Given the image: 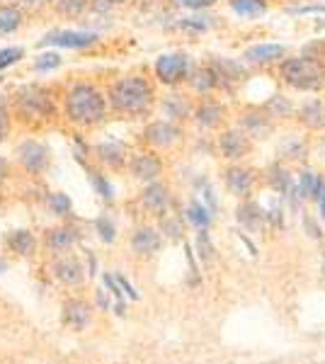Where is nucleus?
Segmentation results:
<instances>
[{
  "instance_id": "obj_24",
  "label": "nucleus",
  "mask_w": 325,
  "mask_h": 364,
  "mask_svg": "<svg viewBox=\"0 0 325 364\" xmlns=\"http://www.w3.org/2000/svg\"><path fill=\"white\" fill-rule=\"evenodd\" d=\"M238 221L240 224H245L247 228H252V231H257L265 221V211L260 209L255 202H245L238 207Z\"/></svg>"
},
{
  "instance_id": "obj_52",
  "label": "nucleus",
  "mask_w": 325,
  "mask_h": 364,
  "mask_svg": "<svg viewBox=\"0 0 325 364\" xmlns=\"http://www.w3.org/2000/svg\"><path fill=\"white\" fill-rule=\"evenodd\" d=\"M114 311H117V314H119V316H124V311H127V309H124L122 299H119V301H117V306H114Z\"/></svg>"
},
{
  "instance_id": "obj_10",
  "label": "nucleus",
  "mask_w": 325,
  "mask_h": 364,
  "mask_svg": "<svg viewBox=\"0 0 325 364\" xmlns=\"http://www.w3.org/2000/svg\"><path fill=\"white\" fill-rule=\"evenodd\" d=\"M218 146H221L223 158H228V161H238V158H243L247 151H250L247 134L240 132V129H233V132L223 134L221 141H218Z\"/></svg>"
},
{
  "instance_id": "obj_40",
  "label": "nucleus",
  "mask_w": 325,
  "mask_h": 364,
  "mask_svg": "<svg viewBox=\"0 0 325 364\" xmlns=\"http://www.w3.org/2000/svg\"><path fill=\"white\" fill-rule=\"evenodd\" d=\"M90 180H92V185H95L97 195H102L105 199H112V195H114V192H112V185L102 178V175L92 173V175H90Z\"/></svg>"
},
{
  "instance_id": "obj_54",
  "label": "nucleus",
  "mask_w": 325,
  "mask_h": 364,
  "mask_svg": "<svg viewBox=\"0 0 325 364\" xmlns=\"http://www.w3.org/2000/svg\"><path fill=\"white\" fill-rule=\"evenodd\" d=\"M323 274H325V262H323Z\"/></svg>"
},
{
  "instance_id": "obj_51",
  "label": "nucleus",
  "mask_w": 325,
  "mask_h": 364,
  "mask_svg": "<svg viewBox=\"0 0 325 364\" xmlns=\"http://www.w3.org/2000/svg\"><path fill=\"white\" fill-rule=\"evenodd\" d=\"M316 202H318V209H321V216H323V219H325V187H323L321 197H318Z\"/></svg>"
},
{
  "instance_id": "obj_49",
  "label": "nucleus",
  "mask_w": 325,
  "mask_h": 364,
  "mask_svg": "<svg viewBox=\"0 0 325 364\" xmlns=\"http://www.w3.org/2000/svg\"><path fill=\"white\" fill-rule=\"evenodd\" d=\"M97 306L100 309H110V299H107V294H105V289H97Z\"/></svg>"
},
{
  "instance_id": "obj_4",
  "label": "nucleus",
  "mask_w": 325,
  "mask_h": 364,
  "mask_svg": "<svg viewBox=\"0 0 325 364\" xmlns=\"http://www.w3.org/2000/svg\"><path fill=\"white\" fill-rule=\"evenodd\" d=\"M282 75L299 90H321L325 85V66L318 56H297L282 63Z\"/></svg>"
},
{
  "instance_id": "obj_29",
  "label": "nucleus",
  "mask_w": 325,
  "mask_h": 364,
  "mask_svg": "<svg viewBox=\"0 0 325 364\" xmlns=\"http://www.w3.org/2000/svg\"><path fill=\"white\" fill-rule=\"evenodd\" d=\"M187 219H190L199 231H202V228H209V224H211V214L202 202H192L190 207H187Z\"/></svg>"
},
{
  "instance_id": "obj_11",
  "label": "nucleus",
  "mask_w": 325,
  "mask_h": 364,
  "mask_svg": "<svg viewBox=\"0 0 325 364\" xmlns=\"http://www.w3.org/2000/svg\"><path fill=\"white\" fill-rule=\"evenodd\" d=\"M141 204H144L151 214L163 216L165 209H168V204H170L168 187H165L163 182H149V187H146L144 195H141Z\"/></svg>"
},
{
  "instance_id": "obj_7",
  "label": "nucleus",
  "mask_w": 325,
  "mask_h": 364,
  "mask_svg": "<svg viewBox=\"0 0 325 364\" xmlns=\"http://www.w3.org/2000/svg\"><path fill=\"white\" fill-rule=\"evenodd\" d=\"M177 139H180V127L168 119L151 122V124L144 129V141L149 146H153V149H170Z\"/></svg>"
},
{
  "instance_id": "obj_38",
  "label": "nucleus",
  "mask_w": 325,
  "mask_h": 364,
  "mask_svg": "<svg viewBox=\"0 0 325 364\" xmlns=\"http://www.w3.org/2000/svg\"><path fill=\"white\" fill-rule=\"evenodd\" d=\"M95 228H97L100 238H102L105 243H112V240H114V236H117V228H114V224H112V221L107 219V216L97 219V221H95Z\"/></svg>"
},
{
  "instance_id": "obj_35",
  "label": "nucleus",
  "mask_w": 325,
  "mask_h": 364,
  "mask_svg": "<svg viewBox=\"0 0 325 364\" xmlns=\"http://www.w3.org/2000/svg\"><path fill=\"white\" fill-rule=\"evenodd\" d=\"M245 129L252 134V136H265L270 132V122L267 117H260V114H250L245 119Z\"/></svg>"
},
{
  "instance_id": "obj_34",
  "label": "nucleus",
  "mask_w": 325,
  "mask_h": 364,
  "mask_svg": "<svg viewBox=\"0 0 325 364\" xmlns=\"http://www.w3.org/2000/svg\"><path fill=\"white\" fill-rule=\"evenodd\" d=\"M22 56H25V49H22V46H8V49H0V70L15 66Z\"/></svg>"
},
{
  "instance_id": "obj_16",
  "label": "nucleus",
  "mask_w": 325,
  "mask_h": 364,
  "mask_svg": "<svg viewBox=\"0 0 325 364\" xmlns=\"http://www.w3.org/2000/svg\"><path fill=\"white\" fill-rule=\"evenodd\" d=\"M54 274L58 282H63V284L68 287H75L80 284L82 277H85V269L78 260H73V257H63V260H58L54 265Z\"/></svg>"
},
{
  "instance_id": "obj_28",
  "label": "nucleus",
  "mask_w": 325,
  "mask_h": 364,
  "mask_svg": "<svg viewBox=\"0 0 325 364\" xmlns=\"http://www.w3.org/2000/svg\"><path fill=\"white\" fill-rule=\"evenodd\" d=\"M49 3L63 17H78L87 8V0H49Z\"/></svg>"
},
{
  "instance_id": "obj_45",
  "label": "nucleus",
  "mask_w": 325,
  "mask_h": 364,
  "mask_svg": "<svg viewBox=\"0 0 325 364\" xmlns=\"http://www.w3.org/2000/svg\"><path fill=\"white\" fill-rule=\"evenodd\" d=\"M105 284L110 287V291L112 294H114L117 299H122V289H119V282H117L114 277H112V274H105Z\"/></svg>"
},
{
  "instance_id": "obj_30",
  "label": "nucleus",
  "mask_w": 325,
  "mask_h": 364,
  "mask_svg": "<svg viewBox=\"0 0 325 364\" xmlns=\"http://www.w3.org/2000/svg\"><path fill=\"white\" fill-rule=\"evenodd\" d=\"M13 112H10V102L5 95H0V144H5L13 132Z\"/></svg>"
},
{
  "instance_id": "obj_31",
  "label": "nucleus",
  "mask_w": 325,
  "mask_h": 364,
  "mask_svg": "<svg viewBox=\"0 0 325 364\" xmlns=\"http://www.w3.org/2000/svg\"><path fill=\"white\" fill-rule=\"evenodd\" d=\"M270 185H272V190H275V192L284 195V192H289V187H292V175H289L284 168L275 166L270 170Z\"/></svg>"
},
{
  "instance_id": "obj_18",
  "label": "nucleus",
  "mask_w": 325,
  "mask_h": 364,
  "mask_svg": "<svg viewBox=\"0 0 325 364\" xmlns=\"http://www.w3.org/2000/svg\"><path fill=\"white\" fill-rule=\"evenodd\" d=\"M63 323L70 328H75V331L85 328L87 323H90V309H87V304L85 301H68L66 306H63Z\"/></svg>"
},
{
  "instance_id": "obj_42",
  "label": "nucleus",
  "mask_w": 325,
  "mask_h": 364,
  "mask_svg": "<svg viewBox=\"0 0 325 364\" xmlns=\"http://www.w3.org/2000/svg\"><path fill=\"white\" fill-rule=\"evenodd\" d=\"M301 154H304V144H299L297 139H292L284 146V156H289V158H299Z\"/></svg>"
},
{
  "instance_id": "obj_17",
  "label": "nucleus",
  "mask_w": 325,
  "mask_h": 364,
  "mask_svg": "<svg viewBox=\"0 0 325 364\" xmlns=\"http://www.w3.org/2000/svg\"><path fill=\"white\" fill-rule=\"evenodd\" d=\"M25 25V10L20 5L3 3L0 5V34H13Z\"/></svg>"
},
{
  "instance_id": "obj_21",
  "label": "nucleus",
  "mask_w": 325,
  "mask_h": 364,
  "mask_svg": "<svg viewBox=\"0 0 325 364\" xmlns=\"http://www.w3.org/2000/svg\"><path fill=\"white\" fill-rule=\"evenodd\" d=\"M190 85H192L197 92H209V90H214V87H218L221 83H218L216 70L211 68V66H206V68L194 70L192 78H190Z\"/></svg>"
},
{
  "instance_id": "obj_6",
  "label": "nucleus",
  "mask_w": 325,
  "mask_h": 364,
  "mask_svg": "<svg viewBox=\"0 0 325 364\" xmlns=\"http://www.w3.org/2000/svg\"><path fill=\"white\" fill-rule=\"evenodd\" d=\"M156 78L163 85H180L190 75V56L187 54H163L156 61Z\"/></svg>"
},
{
  "instance_id": "obj_9",
  "label": "nucleus",
  "mask_w": 325,
  "mask_h": 364,
  "mask_svg": "<svg viewBox=\"0 0 325 364\" xmlns=\"http://www.w3.org/2000/svg\"><path fill=\"white\" fill-rule=\"evenodd\" d=\"M97 34L92 32H56L51 37L41 39V46H61V49H85V46L95 44Z\"/></svg>"
},
{
  "instance_id": "obj_8",
  "label": "nucleus",
  "mask_w": 325,
  "mask_h": 364,
  "mask_svg": "<svg viewBox=\"0 0 325 364\" xmlns=\"http://www.w3.org/2000/svg\"><path fill=\"white\" fill-rule=\"evenodd\" d=\"M129 173L139 182H156L163 173V161L156 154H151V151H144V154L132 156Z\"/></svg>"
},
{
  "instance_id": "obj_14",
  "label": "nucleus",
  "mask_w": 325,
  "mask_h": 364,
  "mask_svg": "<svg viewBox=\"0 0 325 364\" xmlns=\"http://www.w3.org/2000/svg\"><path fill=\"white\" fill-rule=\"evenodd\" d=\"M252 180H255L252 178V170H247V168L235 166L226 170V187L230 195H235V197H245L247 192L252 190Z\"/></svg>"
},
{
  "instance_id": "obj_50",
  "label": "nucleus",
  "mask_w": 325,
  "mask_h": 364,
  "mask_svg": "<svg viewBox=\"0 0 325 364\" xmlns=\"http://www.w3.org/2000/svg\"><path fill=\"white\" fill-rule=\"evenodd\" d=\"M102 8H114V5H122V3H127V0H97Z\"/></svg>"
},
{
  "instance_id": "obj_37",
  "label": "nucleus",
  "mask_w": 325,
  "mask_h": 364,
  "mask_svg": "<svg viewBox=\"0 0 325 364\" xmlns=\"http://www.w3.org/2000/svg\"><path fill=\"white\" fill-rule=\"evenodd\" d=\"M197 255L202 257V260H211V255H214V245H211V238L209 233H206V228L197 233Z\"/></svg>"
},
{
  "instance_id": "obj_44",
  "label": "nucleus",
  "mask_w": 325,
  "mask_h": 364,
  "mask_svg": "<svg viewBox=\"0 0 325 364\" xmlns=\"http://www.w3.org/2000/svg\"><path fill=\"white\" fill-rule=\"evenodd\" d=\"M117 282H119V289H124V294H127L129 299H139V291H136L127 279H124V277H117Z\"/></svg>"
},
{
  "instance_id": "obj_22",
  "label": "nucleus",
  "mask_w": 325,
  "mask_h": 364,
  "mask_svg": "<svg viewBox=\"0 0 325 364\" xmlns=\"http://www.w3.org/2000/svg\"><path fill=\"white\" fill-rule=\"evenodd\" d=\"M34 245H37V240H34V236L29 231H13L8 233V248L13 252H20V255H32L34 252Z\"/></svg>"
},
{
  "instance_id": "obj_41",
  "label": "nucleus",
  "mask_w": 325,
  "mask_h": 364,
  "mask_svg": "<svg viewBox=\"0 0 325 364\" xmlns=\"http://www.w3.org/2000/svg\"><path fill=\"white\" fill-rule=\"evenodd\" d=\"M177 5L182 8H190V10H204V8H211L216 0H175Z\"/></svg>"
},
{
  "instance_id": "obj_15",
  "label": "nucleus",
  "mask_w": 325,
  "mask_h": 364,
  "mask_svg": "<svg viewBox=\"0 0 325 364\" xmlns=\"http://www.w3.org/2000/svg\"><path fill=\"white\" fill-rule=\"evenodd\" d=\"M284 54L287 49L282 44H255L245 51L243 58L247 63H272V61H279Z\"/></svg>"
},
{
  "instance_id": "obj_43",
  "label": "nucleus",
  "mask_w": 325,
  "mask_h": 364,
  "mask_svg": "<svg viewBox=\"0 0 325 364\" xmlns=\"http://www.w3.org/2000/svg\"><path fill=\"white\" fill-rule=\"evenodd\" d=\"M304 226H306V231H309L311 238H323V231L316 226V221H313L311 216H306V219H304Z\"/></svg>"
},
{
  "instance_id": "obj_47",
  "label": "nucleus",
  "mask_w": 325,
  "mask_h": 364,
  "mask_svg": "<svg viewBox=\"0 0 325 364\" xmlns=\"http://www.w3.org/2000/svg\"><path fill=\"white\" fill-rule=\"evenodd\" d=\"M10 178V161L5 156H0V185Z\"/></svg>"
},
{
  "instance_id": "obj_3",
  "label": "nucleus",
  "mask_w": 325,
  "mask_h": 364,
  "mask_svg": "<svg viewBox=\"0 0 325 364\" xmlns=\"http://www.w3.org/2000/svg\"><path fill=\"white\" fill-rule=\"evenodd\" d=\"M107 112V95L95 83H73L61 97V117L75 129L102 124Z\"/></svg>"
},
{
  "instance_id": "obj_39",
  "label": "nucleus",
  "mask_w": 325,
  "mask_h": 364,
  "mask_svg": "<svg viewBox=\"0 0 325 364\" xmlns=\"http://www.w3.org/2000/svg\"><path fill=\"white\" fill-rule=\"evenodd\" d=\"M161 231H163L168 238H173V240H180V238H182V224H180L177 219H170V216H165V219H163Z\"/></svg>"
},
{
  "instance_id": "obj_23",
  "label": "nucleus",
  "mask_w": 325,
  "mask_h": 364,
  "mask_svg": "<svg viewBox=\"0 0 325 364\" xmlns=\"http://www.w3.org/2000/svg\"><path fill=\"white\" fill-rule=\"evenodd\" d=\"M301 122H304L306 127H311V129L325 127V105L318 102V100L304 105V107H301Z\"/></svg>"
},
{
  "instance_id": "obj_2",
  "label": "nucleus",
  "mask_w": 325,
  "mask_h": 364,
  "mask_svg": "<svg viewBox=\"0 0 325 364\" xmlns=\"http://www.w3.org/2000/svg\"><path fill=\"white\" fill-rule=\"evenodd\" d=\"M107 107L122 119H144L156 105V87L144 75H124L107 87Z\"/></svg>"
},
{
  "instance_id": "obj_32",
  "label": "nucleus",
  "mask_w": 325,
  "mask_h": 364,
  "mask_svg": "<svg viewBox=\"0 0 325 364\" xmlns=\"http://www.w3.org/2000/svg\"><path fill=\"white\" fill-rule=\"evenodd\" d=\"M265 112L270 117H289L294 112V105L289 102L284 95H275L267 105H265Z\"/></svg>"
},
{
  "instance_id": "obj_19",
  "label": "nucleus",
  "mask_w": 325,
  "mask_h": 364,
  "mask_svg": "<svg viewBox=\"0 0 325 364\" xmlns=\"http://www.w3.org/2000/svg\"><path fill=\"white\" fill-rule=\"evenodd\" d=\"M75 243V231L68 226H58V228H51V231H46V248L49 250H66L70 245Z\"/></svg>"
},
{
  "instance_id": "obj_1",
  "label": "nucleus",
  "mask_w": 325,
  "mask_h": 364,
  "mask_svg": "<svg viewBox=\"0 0 325 364\" xmlns=\"http://www.w3.org/2000/svg\"><path fill=\"white\" fill-rule=\"evenodd\" d=\"M13 122L22 124L29 132H44L56 124L61 117V100L58 92L46 83H27L15 87L8 95Z\"/></svg>"
},
{
  "instance_id": "obj_27",
  "label": "nucleus",
  "mask_w": 325,
  "mask_h": 364,
  "mask_svg": "<svg viewBox=\"0 0 325 364\" xmlns=\"http://www.w3.org/2000/svg\"><path fill=\"white\" fill-rule=\"evenodd\" d=\"M230 8L243 17H257L267 10V3L265 0H230Z\"/></svg>"
},
{
  "instance_id": "obj_5",
  "label": "nucleus",
  "mask_w": 325,
  "mask_h": 364,
  "mask_svg": "<svg viewBox=\"0 0 325 364\" xmlns=\"http://www.w3.org/2000/svg\"><path fill=\"white\" fill-rule=\"evenodd\" d=\"M15 156H17V163L22 166V170L29 175H41L46 173L49 168V161H51V151L44 141L39 139H25L15 146Z\"/></svg>"
},
{
  "instance_id": "obj_25",
  "label": "nucleus",
  "mask_w": 325,
  "mask_h": 364,
  "mask_svg": "<svg viewBox=\"0 0 325 364\" xmlns=\"http://www.w3.org/2000/svg\"><path fill=\"white\" fill-rule=\"evenodd\" d=\"M221 119H223V107L221 105H216V102H204L202 107L197 109V122L202 127H218L221 124Z\"/></svg>"
},
{
  "instance_id": "obj_46",
  "label": "nucleus",
  "mask_w": 325,
  "mask_h": 364,
  "mask_svg": "<svg viewBox=\"0 0 325 364\" xmlns=\"http://www.w3.org/2000/svg\"><path fill=\"white\" fill-rule=\"evenodd\" d=\"M182 27H185V29H206L209 25L199 20V17H190V20H182Z\"/></svg>"
},
{
  "instance_id": "obj_20",
  "label": "nucleus",
  "mask_w": 325,
  "mask_h": 364,
  "mask_svg": "<svg viewBox=\"0 0 325 364\" xmlns=\"http://www.w3.org/2000/svg\"><path fill=\"white\" fill-rule=\"evenodd\" d=\"M211 68L216 70L218 75V83H226V80H243L245 70L240 63H233L230 58H216L214 63H211Z\"/></svg>"
},
{
  "instance_id": "obj_26",
  "label": "nucleus",
  "mask_w": 325,
  "mask_h": 364,
  "mask_svg": "<svg viewBox=\"0 0 325 364\" xmlns=\"http://www.w3.org/2000/svg\"><path fill=\"white\" fill-rule=\"evenodd\" d=\"M163 112L168 117V122L185 119V117L190 114V105H187L180 95H170L163 100Z\"/></svg>"
},
{
  "instance_id": "obj_53",
  "label": "nucleus",
  "mask_w": 325,
  "mask_h": 364,
  "mask_svg": "<svg viewBox=\"0 0 325 364\" xmlns=\"http://www.w3.org/2000/svg\"><path fill=\"white\" fill-rule=\"evenodd\" d=\"M316 29H325V20H321V22H316Z\"/></svg>"
},
{
  "instance_id": "obj_33",
  "label": "nucleus",
  "mask_w": 325,
  "mask_h": 364,
  "mask_svg": "<svg viewBox=\"0 0 325 364\" xmlns=\"http://www.w3.org/2000/svg\"><path fill=\"white\" fill-rule=\"evenodd\" d=\"M63 63V58L58 56V51H46V54H41L37 61H34V70H39V73H49V70L58 68Z\"/></svg>"
},
{
  "instance_id": "obj_48",
  "label": "nucleus",
  "mask_w": 325,
  "mask_h": 364,
  "mask_svg": "<svg viewBox=\"0 0 325 364\" xmlns=\"http://www.w3.org/2000/svg\"><path fill=\"white\" fill-rule=\"evenodd\" d=\"M292 13H299V15H304V13H325V5H306V8H297V10H292Z\"/></svg>"
},
{
  "instance_id": "obj_13",
  "label": "nucleus",
  "mask_w": 325,
  "mask_h": 364,
  "mask_svg": "<svg viewBox=\"0 0 325 364\" xmlns=\"http://www.w3.org/2000/svg\"><path fill=\"white\" fill-rule=\"evenodd\" d=\"M132 248L136 255H153V252L161 248V233L151 226L136 228L132 236Z\"/></svg>"
},
{
  "instance_id": "obj_36",
  "label": "nucleus",
  "mask_w": 325,
  "mask_h": 364,
  "mask_svg": "<svg viewBox=\"0 0 325 364\" xmlns=\"http://www.w3.org/2000/svg\"><path fill=\"white\" fill-rule=\"evenodd\" d=\"M70 207H73V204H70V199L63 195V192H54V195L49 197V209L58 216L70 214Z\"/></svg>"
},
{
  "instance_id": "obj_12",
  "label": "nucleus",
  "mask_w": 325,
  "mask_h": 364,
  "mask_svg": "<svg viewBox=\"0 0 325 364\" xmlns=\"http://www.w3.org/2000/svg\"><path fill=\"white\" fill-rule=\"evenodd\" d=\"M95 158L102 163V166H107L112 170H119V168H124V163H127L129 151H127V146H124V144L107 141V144L95 146Z\"/></svg>"
}]
</instances>
